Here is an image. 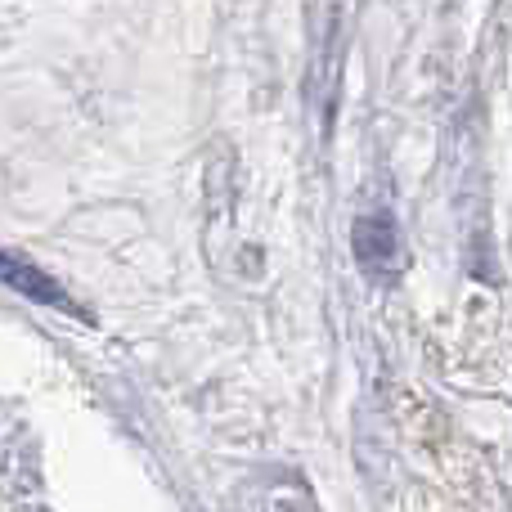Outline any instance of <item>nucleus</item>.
Listing matches in <instances>:
<instances>
[{"instance_id":"f257e3e1","label":"nucleus","mask_w":512,"mask_h":512,"mask_svg":"<svg viewBox=\"0 0 512 512\" xmlns=\"http://www.w3.org/2000/svg\"><path fill=\"white\" fill-rule=\"evenodd\" d=\"M355 256L364 261V270L382 274V279H391V274L400 270L405 256H400V234H396V225H391L387 212L360 216V221H355Z\"/></svg>"}]
</instances>
